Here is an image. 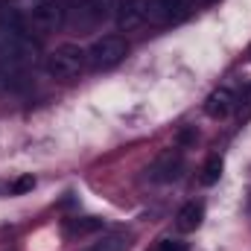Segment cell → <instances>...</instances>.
Instances as JSON below:
<instances>
[{"mask_svg": "<svg viewBox=\"0 0 251 251\" xmlns=\"http://www.w3.org/2000/svg\"><path fill=\"white\" fill-rule=\"evenodd\" d=\"M35 59H38L35 38L18 21H3L0 24V70L18 76L24 67L35 64Z\"/></svg>", "mask_w": 251, "mask_h": 251, "instance_id": "6da1fadb", "label": "cell"}, {"mask_svg": "<svg viewBox=\"0 0 251 251\" xmlns=\"http://www.w3.org/2000/svg\"><path fill=\"white\" fill-rule=\"evenodd\" d=\"M88 64V53L79 44H62L47 56V73L53 79H76Z\"/></svg>", "mask_w": 251, "mask_h": 251, "instance_id": "7a4b0ae2", "label": "cell"}, {"mask_svg": "<svg viewBox=\"0 0 251 251\" xmlns=\"http://www.w3.org/2000/svg\"><path fill=\"white\" fill-rule=\"evenodd\" d=\"M85 53H88V67L91 70H111V67H117L126 59L128 44H126V38H120V35H102Z\"/></svg>", "mask_w": 251, "mask_h": 251, "instance_id": "3957f363", "label": "cell"}, {"mask_svg": "<svg viewBox=\"0 0 251 251\" xmlns=\"http://www.w3.org/2000/svg\"><path fill=\"white\" fill-rule=\"evenodd\" d=\"M181 173H184V155H181L178 149H167V152L158 155V158L152 161V167L146 170L149 181H155V184H170V181L181 178Z\"/></svg>", "mask_w": 251, "mask_h": 251, "instance_id": "277c9868", "label": "cell"}, {"mask_svg": "<svg viewBox=\"0 0 251 251\" xmlns=\"http://www.w3.org/2000/svg\"><path fill=\"white\" fill-rule=\"evenodd\" d=\"M67 15H70V9L64 0H41L32 9V26L38 32H56L67 21Z\"/></svg>", "mask_w": 251, "mask_h": 251, "instance_id": "5b68a950", "label": "cell"}, {"mask_svg": "<svg viewBox=\"0 0 251 251\" xmlns=\"http://www.w3.org/2000/svg\"><path fill=\"white\" fill-rule=\"evenodd\" d=\"M240 105V94L231 88V85H219L207 100H204V114L213 117V120H225L237 111Z\"/></svg>", "mask_w": 251, "mask_h": 251, "instance_id": "8992f818", "label": "cell"}, {"mask_svg": "<svg viewBox=\"0 0 251 251\" xmlns=\"http://www.w3.org/2000/svg\"><path fill=\"white\" fill-rule=\"evenodd\" d=\"M117 6H120L117 0H85V3L76 9V21H79V26H85V29H88V26H97V24L108 21Z\"/></svg>", "mask_w": 251, "mask_h": 251, "instance_id": "52a82bcc", "label": "cell"}, {"mask_svg": "<svg viewBox=\"0 0 251 251\" xmlns=\"http://www.w3.org/2000/svg\"><path fill=\"white\" fill-rule=\"evenodd\" d=\"M117 24L120 29H137L149 24V0H123L117 6Z\"/></svg>", "mask_w": 251, "mask_h": 251, "instance_id": "ba28073f", "label": "cell"}, {"mask_svg": "<svg viewBox=\"0 0 251 251\" xmlns=\"http://www.w3.org/2000/svg\"><path fill=\"white\" fill-rule=\"evenodd\" d=\"M187 0H149V24L164 26V24H176L178 18H184Z\"/></svg>", "mask_w": 251, "mask_h": 251, "instance_id": "9c48e42d", "label": "cell"}, {"mask_svg": "<svg viewBox=\"0 0 251 251\" xmlns=\"http://www.w3.org/2000/svg\"><path fill=\"white\" fill-rule=\"evenodd\" d=\"M201 222H204V201H187L176 216V228L181 234H193L196 228H201Z\"/></svg>", "mask_w": 251, "mask_h": 251, "instance_id": "30bf717a", "label": "cell"}, {"mask_svg": "<svg viewBox=\"0 0 251 251\" xmlns=\"http://www.w3.org/2000/svg\"><path fill=\"white\" fill-rule=\"evenodd\" d=\"M100 228H102V219H97V216H76V219H64L62 234L67 240H76V237L97 234Z\"/></svg>", "mask_w": 251, "mask_h": 251, "instance_id": "8fae6325", "label": "cell"}, {"mask_svg": "<svg viewBox=\"0 0 251 251\" xmlns=\"http://www.w3.org/2000/svg\"><path fill=\"white\" fill-rule=\"evenodd\" d=\"M222 170H225V161H222V155H210V158L204 161V167H201V176H199V181H201L204 187H210V184H216V181L222 178Z\"/></svg>", "mask_w": 251, "mask_h": 251, "instance_id": "7c38bea8", "label": "cell"}, {"mask_svg": "<svg viewBox=\"0 0 251 251\" xmlns=\"http://www.w3.org/2000/svg\"><path fill=\"white\" fill-rule=\"evenodd\" d=\"M126 246H128V240H126L123 234H111V237H105V240L88 246L85 251H126Z\"/></svg>", "mask_w": 251, "mask_h": 251, "instance_id": "4fadbf2b", "label": "cell"}, {"mask_svg": "<svg viewBox=\"0 0 251 251\" xmlns=\"http://www.w3.org/2000/svg\"><path fill=\"white\" fill-rule=\"evenodd\" d=\"M32 187H35V178H32V176H21V178L9 187V193H12V196H21V193H29Z\"/></svg>", "mask_w": 251, "mask_h": 251, "instance_id": "5bb4252c", "label": "cell"}, {"mask_svg": "<svg viewBox=\"0 0 251 251\" xmlns=\"http://www.w3.org/2000/svg\"><path fill=\"white\" fill-rule=\"evenodd\" d=\"M155 251H190V249H187V243H181V240H161L155 246Z\"/></svg>", "mask_w": 251, "mask_h": 251, "instance_id": "9a60e30c", "label": "cell"}, {"mask_svg": "<svg viewBox=\"0 0 251 251\" xmlns=\"http://www.w3.org/2000/svg\"><path fill=\"white\" fill-rule=\"evenodd\" d=\"M12 79H15V76H12V73H6V70H0V91H6V88H9V82H12Z\"/></svg>", "mask_w": 251, "mask_h": 251, "instance_id": "2e32d148", "label": "cell"}, {"mask_svg": "<svg viewBox=\"0 0 251 251\" xmlns=\"http://www.w3.org/2000/svg\"><path fill=\"white\" fill-rule=\"evenodd\" d=\"M193 6H210V3H216V0H190Z\"/></svg>", "mask_w": 251, "mask_h": 251, "instance_id": "e0dca14e", "label": "cell"}, {"mask_svg": "<svg viewBox=\"0 0 251 251\" xmlns=\"http://www.w3.org/2000/svg\"><path fill=\"white\" fill-rule=\"evenodd\" d=\"M3 9H9V0H0V12H3Z\"/></svg>", "mask_w": 251, "mask_h": 251, "instance_id": "ac0fdd59", "label": "cell"}, {"mask_svg": "<svg viewBox=\"0 0 251 251\" xmlns=\"http://www.w3.org/2000/svg\"><path fill=\"white\" fill-rule=\"evenodd\" d=\"M249 59H251V50H249Z\"/></svg>", "mask_w": 251, "mask_h": 251, "instance_id": "d6986e66", "label": "cell"}]
</instances>
